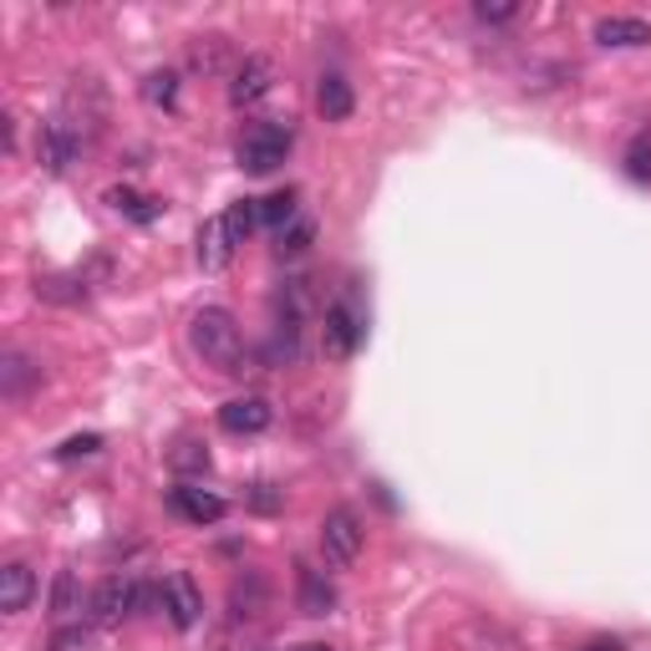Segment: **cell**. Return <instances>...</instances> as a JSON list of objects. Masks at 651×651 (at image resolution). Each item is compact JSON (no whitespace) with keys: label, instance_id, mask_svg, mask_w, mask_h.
I'll list each match as a JSON object with an SVG mask.
<instances>
[{"label":"cell","instance_id":"cell-1","mask_svg":"<svg viewBox=\"0 0 651 651\" xmlns=\"http://www.w3.org/2000/svg\"><path fill=\"white\" fill-rule=\"evenodd\" d=\"M189 347H193V357H199L204 367H214V372H224V377H240L244 372L240 321H234L224 306H204V311H193Z\"/></svg>","mask_w":651,"mask_h":651},{"label":"cell","instance_id":"cell-2","mask_svg":"<svg viewBox=\"0 0 651 651\" xmlns=\"http://www.w3.org/2000/svg\"><path fill=\"white\" fill-rule=\"evenodd\" d=\"M158 591H148L143 580L133 575H108L102 585L92 591V621L97 627H122L128 615H138L143 605H153Z\"/></svg>","mask_w":651,"mask_h":651},{"label":"cell","instance_id":"cell-3","mask_svg":"<svg viewBox=\"0 0 651 651\" xmlns=\"http://www.w3.org/2000/svg\"><path fill=\"white\" fill-rule=\"evenodd\" d=\"M367 341V316L362 306L351 301V296H341L337 306H326L321 316V351L331 357V362H347V357H357V347Z\"/></svg>","mask_w":651,"mask_h":651},{"label":"cell","instance_id":"cell-4","mask_svg":"<svg viewBox=\"0 0 651 651\" xmlns=\"http://www.w3.org/2000/svg\"><path fill=\"white\" fill-rule=\"evenodd\" d=\"M290 148H296V133H290V128H280V122H254V128H244L240 153L234 158H240L244 173H276L290 158Z\"/></svg>","mask_w":651,"mask_h":651},{"label":"cell","instance_id":"cell-5","mask_svg":"<svg viewBox=\"0 0 651 651\" xmlns=\"http://www.w3.org/2000/svg\"><path fill=\"white\" fill-rule=\"evenodd\" d=\"M82 148H87V138L77 133L67 118H47V122H41V133H37V163L47 173H67L77 158H82Z\"/></svg>","mask_w":651,"mask_h":651},{"label":"cell","instance_id":"cell-6","mask_svg":"<svg viewBox=\"0 0 651 651\" xmlns=\"http://www.w3.org/2000/svg\"><path fill=\"white\" fill-rule=\"evenodd\" d=\"M321 555L326 565H357V555H362V519L351 514V509H331L321 524Z\"/></svg>","mask_w":651,"mask_h":651},{"label":"cell","instance_id":"cell-7","mask_svg":"<svg viewBox=\"0 0 651 651\" xmlns=\"http://www.w3.org/2000/svg\"><path fill=\"white\" fill-rule=\"evenodd\" d=\"M158 605L169 611V621L179 631H193V627H199V615H204V595H199V585H193L189 570L163 575V585H158Z\"/></svg>","mask_w":651,"mask_h":651},{"label":"cell","instance_id":"cell-8","mask_svg":"<svg viewBox=\"0 0 651 651\" xmlns=\"http://www.w3.org/2000/svg\"><path fill=\"white\" fill-rule=\"evenodd\" d=\"M276 92V61L270 57H244L240 67H234V77H230V102L234 108H254L260 97H270Z\"/></svg>","mask_w":651,"mask_h":651},{"label":"cell","instance_id":"cell-9","mask_svg":"<svg viewBox=\"0 0 651 651\" xmlns=\"http://www.w3.org/2000/svg\"><path fill=\"white\" fill-rule=\"evenodd\" d=\"M169 509L179 519H189V524H219L230 504H224L214 489H199V483H173V489H169Z\"/></svg>","mask_w":651,"mask_h":651},{"label":"cell","instance_id":"cell-10","mask_svg":"<svg viewBox=\"0 0 651 651\" xmlns=\"http://www.w3.org/2000/svg\"><path fill=\"white\" fill-rule=\"evenodd\" d=\"M270 422H276V408H270L266 398H230L224 408H219V428L234 438H254L266 433Z\"/></svg>","mask_w":651,"mask_h":651},{"label":"cell","instance_id":"cell-11","mask_svg":"<svg viewBox=\"0 0 651 651\" xmlns=\"http://www.w3.org/2000/svg\"><path fill=\"white\" fill-rule=\"evenodd\" d=\"M193 254H199V270H204V276H219V270L234 260V240H230V230H224V214H214V219L199 224V244H193Z\"/></svg>","mask_w":651,"mask_h":651},{"label":"cell","instance_id":"cell-12","mask_svg":"<svg viewBox=\"0 0 651 651\" xmlns=\"http://www.w3.org/2000/svg\"><path fill=\"white\" fill-rule=\"evenodd\" d=\"M316 108H321L326 122H347L357 112V97H351V82L341 72H321L316 82Z\"/></svg>","mask_w":651,"mask_h":651},{"label":"cell","instance_id":"cell-13","mask_svg":"<svg viewBox=\"0 0 651 651\" xmlns=\"http://www.w3.org/2000/svg\"><path fill=\"white\" fill-rule=\"evenodd\" d=\"M31 387H41V362H31L26 351H6L0 357V392L11 402H21Z\"/></svg>","mask_w":651,"mask_h":651},{"label":"cell","instance_id":"cell-14","mask_svg":"<svg viewBox=\"0 0 651 651\" xmlns=\"http://www.w3.org/2000/svg\"><path fill=\"white\" fill-rule=\"evenodd\" d=\"M31 595H37V575H31V565L11 560V565L0 570V611H6V615H21L26 605H31Z\"/></svg>","mask_w":651,"mask_h":651},{"label":"cell","instance_id":"cell-15","mask_svg":"<svg viewBox=\"0 0 651 651\" xmlns=\"http://www.w3.org/2000/svg\"><path fill=\"white\" fill-rule=\"evenodd\" d=\"M595 41L601 47H651V26L641 16H605L595 21Z\"/></svg>","mask_w":651,"mask_h":651},{"label":"cell","instance_id":"cell-16","mask_svg":"<svg viewBox=\"0 0 651 651\" xmlns=\"http://www.w3.org/2000/svg\"><path fill=\"white\" fill-rule=\"evenodd\" d=\"M189 72L193 77H224L230 72V41L224 37H193L189 41Z\"/></svg>","mask_w":651,"mask_h":651},{"label":"cell","instance_id":"cell-17","mask_svg":"<svg viewBox=\"0 0 651 651\" xmlns=\"http://www.w3.org/2000/svg\"><path fill=\"white\" fill-rule=\"evenodd\" d=\"M51 615H57V627H67V621L82 615V585H77L72 570H57V585H51Z\"/></svg>","mask_w":651,"mask_h":651},{"label":"cell","instance_id":"cell-18","mask_svg":"<svg viewBox=\"0 0 651 651\" xmlns=\"http://www.w3.org/2000/svg\"><path fill=\"white\" fill-rule=\"evenodd\" d=\"M108 204L118 214H128L133 224H153L163 214V199H148V193H133V189H108Z\"/></svg>","mask_w":651,"mask_h":651},{"label":"cell","instance_id":"cell-19","mask_svg":"<svg viewBox=\"0 0 651 651\" xmlns=\"http://www.w3.org/2000/svg\"><path fill=\"white\" fill-rule=\"evenodd\" d=\"M331 605H337V591H331V580H321L316 570L301 565V611H306V615H331Z\"/></svg>","mask_w":651,"mask_h":651},{"label":"cell","instance_id":"cell-20","mask_svg":"<svg viewBox=\"0 0 651 651\" xmlns=\"http://www.w3.org/2000/svg\"><path fill=\"white\" fill-rule=\"evenodd\" d=\"M254 224H260V199H234V204L224 209V230H230L234 250H240V244L254 234Z\"/></svg>","mask_w":651,"mask_h":651},{"label":"cell","instance_id":"cell-21","mask_svg":"<svg viewBox=\"0 0 651 651\" xmlns=\"http://www.w3.org/2000/svg\"><path fill=\"white\" fill-rule=\"evenodd\" d=\"M260 224H266V230L296 224V189H280V193H270V199H260Z\"/></svg>","mask_w":651,"mask_h":651},{"label":"cell","instance_id":"cell-22","mask_svg":"<svg viewBox=\"0 0 651 651\" xmlns=\"http://www.w3.org/2000/svg\"><path fill=\"white\" fill-rule=\"evenodd\" d=\"M311 240H316V224H311V219H296L290 230H280L276 254H280V260H301V254L311 250Z\"/></svg>","mask_w":651,"mask_h":651},{"label":"cell","instance_id":"cell-23","mask_svg":"<svg viewBox=\"0 0 651 651\" xmlns=\"http://www.w3.org/2000/svg\"><path fill=\"white\" fill-rule=\"evenodd\" d=\"M143 97L153 102V108H173V102H179V72H169V67H163V72H148Z\"/></svg>","mask_w":651,"mask_h":651},{"label":"cell","instance_id":"cell-24","mask_svg":"<svg viewBox=\"0 0 651 651\" xmlns=\"http://www.w3.org/2000/svg\"><path fill=\"white\" fill-rule=\"evenodd\" d=\"M37 296H47L57 306H77L87 301V286H77V276H51V280H37Z\"/></svg>","mask_w":651,"mask_h":651},{"label":"cell","instance_id":"cell-25","mask_svg":"<svg viewBox=\"0 0 651 651\" xmlns=\"http://www.w3.org/2000/svg\"><path fill=\"white\" fill-rule=\"evenodd\" d=\"M627 173L637 183H651V128H641V133L627 143Z\"/></svg>","mask_w":651,"mask_h":651},{"label":"cell","instance_id":"cell-26","mask_svg":"<svg viewBox=\"0 0 651 651\" xmlns=\"http://www.w3.org/2000/svg\"><path fill=\"white\" fill-rule=\"evenodd\" d=\"M47 651H97V637H92V627H57L51 631V647Z\"/></svg>","mask_w":651,"mask_h":651},{"label":"cell","instance_id":"cell-27","mask_svg":"<svg viewBox=\"0 0 651 651\" xmlns=\"http://www.w3.org/2000/svg\"><path fill=\"white\" fill-rule=\"evenodd\" d=\"M169 463H173V473H209V448L179 443V448L169 453Z\"/></svg>","mask_w":651,"mask_h":651},{"label":"cell","instance_id":"cell-28","mask_svg":"<svg viewBox=\"0 0 651 651\" xmlns=\"http://www.w3.org/2000/svg\"><path fill=\"white\" fill-rule=\"evenodd\" d=\"M92 453H102V438H97V433H77V438H67V443L57 448V459H61V463L92 459Z\"/></svg>","mask_w":651,"mask_h":651},{"label":"cell","instance_id":"cell-29","mask_svg":"<svg viewBox=\"0 0 651 651\" xmlns=\"http://www.w3.org/2000/svg\"><path fill=\"white\" fill-rule=\"evenodd\" d=\"M473 16H479L483 26H504V21H514V16H519V6H514V0H479V6H473Z\"/></svg>","mask_w":651,"mask_h":651},{"label":"cell","instance_id":"cell-30","mask_svg":"<svg viewBox=\"0 0 651 651\" xmlns=\"http://www.w3.org/2000/svg\"><path fill=\"white\" fill-rule=\"evenodd\" d=\"M260 605H266V585L250 575V591H244V580L234 585V611L240 615H260Z\"/></svg>","mask_w":651,"mask_h":651},{"label":"cell","instance_id":"cell-31","mask_svg":"<svg viewBox=\"0 0 651 651\" xmlns=\"http://www.w3.org/2000/svg\"><path fill=\"white\" fill-rule=\"evenodd\" d=\"M254 509H280V494H276V489H270V483H254Z\"/></svg>","mask_w":651,"mask_h":651},{"label":"cell","instance_id":"cell-32","mask_svg":"<svg viewBox=\"0 0 651 651\" xmlns=\"http://www.w3.org/2000/svg\"><path fill=\"white\" fill-rule=\"evenodd\" d=\"M580 651H627L621 641H611V637H601V641H591V647H580Z\"/></svg>","mask_w":651,"mask_h":651},{"label":"cell","instance_id":"cell-33","mask_svg":"<svg viewBox=\"0 0 651 651\" xmlns=\"http://www.w3.org/2000/svg\"><path fill=\"white\" fill-rule=\"evenodd\" d=\"M296 651H337L331 641H306V647H296Z\"/></svg>","mask_w":651,"mask_h":651}]
</instances>
